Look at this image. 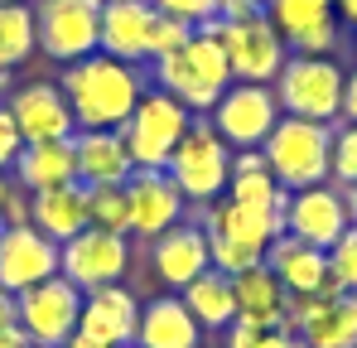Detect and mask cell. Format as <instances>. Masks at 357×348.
<instances>
[{"label":"cell","mask_w":357,"mask_h":348,"mask_svg":"<svg viewBox=\"0 0 357 348\" xmlns=\"http://www.w3.org/2000/svg\"><path fill=\"white\" fill-rule=\"evenodd\" d=\"M343 82H348V73L333 58L295 54V58H285V68H280V78L271 87H275V102H280L285 116L333 126V121H343Z\"/></svg>","instance_id":"52a82bcc"},{"label":"cell","mask_w":357,"mask_h":348,"mask_svg":"<svg viewBox=\"0 0 357 348\" xmlns=\"http://www.w3.org/2000/svg\"><path fill=\"white\" fill-rule=\"evenodd\" d=\"M343 121H357V73H348L343 82Z\"/></svg>","instance_id":"f35d334b"},{"label":"cell","mask_w":357,"mask_h":348,"mask_svg":"<svg viewBox=\"0 0 357 348\" xmlns=\"http://www.w3.org/2000/svg\"><path fill=\"white\" fill-rule=\"evenodd\" d=\"M155 82H160V92L178 97L193 116L213 112L218 97L232 87V68H227V54H222L218 34L203 24V29H193L178 44L174 54L155 58Z\"/></svg>","instance_id":"7a4b0ae2"},{"label":"cell","mask_w":357,"mask_h":348,"mask_svg":"<svg viewBox=\"0 0 357 348\" xmlns=\"http://www.w3.org/2000/svg\"><path fill=\"white\" fill-rule=\"evenodd\" d=\"M328 184H338V189H357V121H333Z\"/></svg>","instance_id":"4dcf8cb0"},{"label":"cell","mask_w":357,"mask_h":348,"mask_svg":"<svg viewBox=\"0 0 357 348\" xmlns=\"http://www.w3.org/2000/svg\"><path fill=\"white\" fill-rule=\"evenodd\" d=\"M0 348H29L24 329H20V324H15V329H5V334H0Z\"/></svg>","instance_id":"60d3db41"},{"label":"cell","mask_w":357,"mask_h":348,"mask_svg":"<svg viewBox=\"0 0 357 348\" xmlns=\"http://www.w3.org/2000/svg\"><path fill=\"white\" fill-rule=\"evenodd\" d=\"M15 324H20V319H15V295H10V290H0V334H5V329H15Z\"/></svg>","instance_id":"ab89813d"},{"label":"cell","mask_w":357,"mask_h":348,"mask_svg":"<svg viewBox=\"0 0 357 348\" xmlns=\"http://www.w3.org/2000/svg\"><path fill=\"white\" fill-rule=\"evenodd\" d=\"M266 266L275 271V281L285 286V295H338L333 276H328V252L299 242L290 232H280L266 247Z\"/></svg>","instance_id":"ffe728a7"},{"label":"cell","mask_w":357,"mask_h":348,"mask_svg":"<svg viewBox=\"0 0 357 348\" xmlns=\"http://www.w3.org/2000/svg\"><path fill=\"white\" fill-rule=\"evenodd\" d=\"M29 223L44 232V237H54V242H68V237H77V232L87 228V184H59V189H44V194H34V208H29Z\"/></svg>","instance_id":"4316f807"},{"label":"cell","mask_w":357,"mask_h":348,"mask_svg":"<svg viewBox=\"0 0 357 348\" xmlns=\"http://www.w3.org/2000/svg\"><path fill=\"white\" fill-rule=\"evenodd\" d=\"M251 15H266V0H222L218 5V20H227V24L251 20Z\"/></svg>","instance_id":"8d00e7d4"},{"label":"cell","mask_w":357,"mask_h":348,"mask_svg":"<svg viewBox=\"0 0 357 348\" xmlns=\"http://www.w3.org/2000/svg\"><path fill=\"white\" fill-rule=\"evenodd\" d=\"M130 348H135V344H130Z\"/></svg>","instance_id":"c3c4849f"},{"label":"cell","mask_w":357,"mask_h":348,"mask_svg":"<svg viewBox=\"0 0 357 348\" xmlns=\"http://www.w3.org/2000/svg\"><path fill=\"white\" fill-rule=\"evenodd\" d=\"M49 276H59V242L54 237H44L34 223L0 228V290L20 295Z\"/></svg>","instance_id":"2e32d148"},{"label":"cell","mask_w":357,"mask_h":348,"mask_svg":"<svg viewBox=\"0 0 357 348\" xmlns=\"http://www.w3.org/2000/svg\"><path fill=\"white\" fill-rule=\"evenodd\" d=\"M348 194V218H353V228H357V189H343Z\"/></svg>","instance_id":"7bdbcfd3"},{"label":"cell","mask_w":357,"mask_h":348,"mask_svg":"<svg viewBox=\"0 0 357 348\" xmlns=\"http://www.w3.org/2000/svg\"><path fill=\"white\" fill-rule=\"evenodd\" d=\"M198 344H203V324L188 314V305L178 295H160V300L140 305L135 348H198Z\"/></svg>","instance_id":"cb8c5ba5"},{"label":"cell","mask_w":357,"mask_h":348,"mask_svg":"<svg viewBox=\"0 0 357 348\" xmlns=\"http://www.w3.org/2000/svg\"><path fill=\"white\" fill-rule=\"evenodd\" d=\"M29 348H34V344H29Z\"/></svg>","instance_id":"681fc988"},{"label":"cell","mask_w":357,"mask_h":348,"mask_svg":"<svg viewBox=\"0 0 357 348\" xmlns=\"http://www.w3.org/2000/svg\"><path fill=\"white\" fill-rule=\"evenodd\" d=\"M130 266V242L126 232H102V228H82L77 237H68L59 247V276H68L82 290H102L116 286Z\"/></svg>","instance_id":"4fadbf2b"},{"label":"cell","mask_w":357,"mask_h":348,"mask_svg":"<svg viewBox=\"0 0 357 348\" xmlns=\"http://www.w3.org/2000/svg\"><path fill=\"white\" fill-rule=\"evenodd\" d=\"M328 150H333V126L328 121H304V116H280L275 131L261 145L266 165L280 179L285 194L324 184L328 179Z\"/></svg>","instance_id":"3957f363"},{"label":"cell","mask_w":357,"mask_h":348,"mask_svg":"<svg viewBox=\"0 0 357 348\" xmlns=\"http://www.w3.org/2000/svg\"><path fill=\"white\" fill-rule=\"evenodd\" d=\"M261 348H309L299 334H290V329H271L266 339H261Z\"/></svg>","instance_id":"74e56055"},{"label":"cell","mask_w":357,"mask_h":348,"mask_svg":"<svg viewBox=\"0 0 357 348\" xmlns=\"http://www.w3.org/2000/svg\"><path fill=\"white\" fill-rule=\"evenodd\" d=\"M285 329L309 348H357V295H285Z\"/></svg>","instance_id":"7c38bea8"},{"label":"cell","mask_w":357,"mask_h":348,"mask_svg":"<svg viewBox=\"0 0 357 348\" xmlns=\"http://www.w3.org/2000/svg\"><path fill=\"white\" fill-rule=\"evenodd\" d=\"M34 29L39 49L68 68L102 49V0H39Z\"/></svg>","instance_id":"30bf717a"},{"label":"cell","mask_w":357,"mask_h":348,"mask_svg":"<svg viewBox=\"0 0 357 348\" xmlns=\"http://www.w3.org/2000/svg\"><path fill=\"white\" fill-rule=\"evenodd\" d=\"M155 20H160V10L150 0H102V54L121 58V63L150 58Z\"/></svg>","instance_id":"7402d4cb"},{"label":"cell","mask_w":357,"mask_h":348,"mask_svg":"<svg viewBox=\"0 0 357 348\" xmlns=\"http://www.w3.org/2000/svg\"><path fill=\"white\" fill-rule=\"evenodd\" d=\"M29 208H34V194L24 184H10L5 189V203H0V228H24L29 223Z\"/></svg>","instance_id":"e575fe53"},{"label":"cell","mask_w":357,"mask_h":348,"mask_svg":"<svg viewBox=\"0 0 357 348\" xmlns=\"http://www.w3.org/2000/svg\"><path fill=\"white\" fill-rule=\"evenodd\" d=\"M203 232H208L213 266L227 271V276H237L246 266H261L266 261V247L285 228L271 223V218H261V213H251V208H241V203H232L222 194V198L203 203Z\"/></svg>","instance_id":"277c9868"},{"label":"cell","mask_w":357,"mask_h":348,"mask_svg":"<svg viewBox=\"0 0 357 348\" xmlns=\"http://www.w3.org/2000/svg\"><path fill=\"white\" fill-rule=\"evenodd\" d=\"M178 300L188 305V314L203 324V329H227L237 319V295H232V276L208 266L203 276H193L188 286L178 290Z\"/></svg>","instance_id":"83f0119b"},{"label":"cell","mask_w":357,"mask_h":348,"mask_svg":"<svg viewBox=\"0 0 357 348\" xmlns=\"http://www.w3.org/2000/svg\"><path fill=\"white\" fill-rule=\"evenodd\" d=\"M188 126H193V112L178 97L160 92V87L145 92L135 102L130 121L121 126V140L130 150V165L135 170H169V155L178 150V140L188 136Z\"/></svg>","instance_id":"8992f818"},{"label":"cell","mask_w":357,"mask_h":348,"mask_svg":"<svg viewBox=\"0 0 357 348\" xmlns=\"http://www.w3.org/2000/svg\"><path fill=\"white\" fill-rule=\"evenodd\" d=\"M227 54V68H232V82H275L280 68H285V39L280 29L271 24V15H251V20H213L208 24Z\"/></svg>","instance_id":"9c48e42d"},{"label":"cell","mask_w":357,"mask_h":348,"mask_svg":"<svg viewBox=\"0 0 357 348\" xmlns=\"http://www.w3.org/2000/svg\"><path fill=\"white\" fill-rule=\"evenodd\" d=\"M63 348H102V344H92V339H82V334H73V339H68Z\"/></svg>","instance_id":"ee69618b"},{"label":"cell","mask_w":357,"mask_h":348,"mask_svg":"<svg viewBox=\"0 0 357 348\" xmlns=\"http://www.w3.org/2000/svg\"><path fill=\"white\" fill-rule=\"evenodd\" d=\"M328 276H333L338 290H353L357 295V228H348L328 247Z\"/></svg>","instance_id":"1f68e13d"},{"label":"cell","mask_w":357,"mask_h":348,"mask_svg":"<svg viewBox=\"0 0 357 348\" xmlns=\"http://www.w3.org/2000/svg\"><path fill=\"white\" fill-rule=\"evenodd\" d=\"M280 116L285 112H280L271 82H232V87L218 97V107H213L208 121H213V131H218L232 150H261Z\"/></svg>","instance_id":"8fae6325"},{"label":"cell","mask_w":357,"mask_h":348,"mask_svg":"<svg viewBox=\"0 0 357 348\" xmlns=\"http://www.w3.org/2000/svg\"><path fill=\"white\" fill-rule=\"evenodd\" d=\"M0 92H5V73H0Z\"/></svg>","instance_id":"bcb514c9"},{"label":"cell","mask_w":357,"mask_h":348,"mask_svg":"<svg viewBox=\"0 0 357 348\" xmlns=\"http://www.w3.org/2000/svg\"><path fill=\"white\" fill-rule=\"evenodd\" d=\"M333 10H338L348 24H357V0H333Z\"/></svg>","instance_id":"b9f144b4"},{"label":"cell","mask_w":357,"mask_h":348,"mask_svg":"<svg viewBox=\"0 0 357 348\" xmlns=\"http://www.w3.org/2000/svg\"><path fill=\"white\" fill-rule=\"evenodd\" d=\"M126 203H130V232L145 242L183 223V213H188V198L178 194V184L165 170H135L126 179Z\"/></svg>","instance_id":"e0dca14e"},{"label":"cell","mask_w":357,"mask_h":348,"mask_svg":"<svg viewBox=\"0 0 357 348\" xmlns=\"http://www.w3.org/2000/svg\"><path fill=\"white\" fill-rule=\"evenodd\" d=\"M73 179H77V150H73V140H34L15 160V184H24L29 194L59 189V184H73Z\"/></svg>","instance_id":"484cf974"},{"label":"cell","mask_w":357,"mask_h":348,"mask_svg":"<svg viewBox=\"0 0 357 348\" xmlns=\"http://www.w3.org/2000/svg\"><path fill=\"white\" fill-rule=\"evenodd\" d=\"M5 189H10V179H5V174H0V203H5Z\"/></svg>","instance_id":"f6af8a7d"},{"label":"cell","mask_w":357,"mask_h":348,"mask_svg":"<svg viewBox=\"0 0 357 348\" xmlns=\"http://www.w3.org/2000/svg\"><path fill=\"white\" fill-rule=\"evenodd\" d=\"M160 15H169V20H183V24H193V29H203V24H213L218 20V5L222 0H150Z\"/></svg>","instance_id":"d6a6232c"},{"label":"cell","mask_w":357,"mask_h":348,"mask_svg":"<svg viewBox=\"0 0 357 348\" xmlns=\"http://www.w3.org/2000/svg\"><path fill=\"white\" fill-rule=\"evenodd\" d=\"M353 228V218H348V194L338 189V184H309V189H295L290 194V203H285V232L299 237V242H309V247H333L343 232Z\"/></svg>","instance_id":"5bb4252c"},{"label":"cell","mask_w":357,"mask_h":348,"mask_svg":"<svg viewBox=\"0 0 357 348\" xmlns=\"http://www.w3.org/2000/svg\"><path fill=\"white\" fill-rule=\"evenodd\" d=\"M266 15L280 29L285 49H295V54L333 58V49L343 44L338 39V10H333V0H266Z\"/></svg>","instance_id":"9a60e30c"},{"label":"cell","mask_w":357,"mask_h":348,"mask_svg":"<svg viewBox=\"0 0 357 348\" xmlns=\"http://www.w3.org/2000/svg\"><path fill=\"white\" fill-rule=\"evenodd\" d=\"M150 266H155V276L169 290H183L193 276H203V271L213 266L203 223H174L169 232H160V237L150 242Z\"/></svg>","instance_id":"44dd1931"},{"label":"cell","mask_w":357,"mask_h":348,"mask_svg":"<svg viewBox=\"0 0 357 348\" xmlns=\"http://www.w3.org/2000/svg\"><path fill=\"white\" fill-rule=\"evenodd\" d=\"M77 314H82V290L68 276H49L15 295V319L34 348H63L77 334Z\"/></svg>","instance_id":"ba28073f"},{"label":"cell","mask_w":357,"mask_h":348,"mask_svg":"<svg viewBox=\"0 0 357 348\" xmlns=\"http://www.w3.org/2000/svg\"><path fill=\"white\" fill-rule=\"evenodd\" d=\"M140 329V300L121 286H102L82 295V314H77V334L102 348H130Z\"/></svg>","instance_id":"ac0fdd59"},{"label":"cell","mask_w":357,"mask_h":348,"mask_svg":"<svg viewBox=\"0 0 357 348\" xmlns=\"http://www.w3.org/2000/svg\"><path fill=\"white\" fill-rule=\"evenodd\" d=\"M73 150H77V184H87V189L126 184L135 174L121 131H77L73 136Z\"/></svg>","instance_id":"603a6c76"},{"label":"cell","mask_w":357,"mask_h":348,"mask_svg":"<svg viewBox=\"0 0 357 348\" xmlns=\"http://www.w3.org/2000/svg\"><path fill=\"white\" fill-rule=\"evenodd\" d=\"M232 295H237V319L246 324H266V329H285V286L275 281V271L246 266L232 276Z\"/></svg>","instance_id":"d4e9b609"},{"label":"cell","mask_w":357,"mask_h":348,"mask_svg":"<svg viewBox=\"0 0 357 348\" xmlns=\"http://www.w3.org/2000/svg\"><path fill=\"white\" fill-rule=\"evenodd\" d=\"M188 34H193V24L160 15V20H155V29H150V63H155V58H165V54H174L178 44L188 39Z\"/></svg>","instance_id":"836d02e7"},{"label":"cell","mask_w":357,"mask_h":348,"mask_svg":"<svg viewBox=\"0 0 357 348\" xmlns=\"http://www.w3.org/2000/svg\"><path fill=\"white\" fill-rule=\"evenodd\" d=\"M59 87L68 97V107H73L77 131H121L130 121V112H135V102L145 97L140 68L102 54V49L68 63Z\"/></svg>","instance_id":"6da1fadb"},{"label":"cell","mask_w":357,"mask_h":348,"mask_svg":"<svg viewBox=\"0 0 357 348\" xmlns=\"http://www.w3.org/2000/svg\"><path fill=\"white\" fill-rule=\"evenodd\" d=\"M39 49V29H34V10L24 5H0V73H10L15 63Z\"/></svg>","instance_id":"f1b7e54d"},{"label":"cell","mask_w":357,"mask_h":348,"mask_svg":"<svg viewBox=\"0 0 357 348\" xmlns=\"http://www.w3.org/2000/svg\"><path fill=\"white\" fill-rule=\"evenodd\" d=\"M169 179L178 184V194L188 203H213L227 194V179H232V145L213 131L208 116H193L188 136L178 140V150L169 155Z\"/></svg>","instance_id":"5b68a950"},{"label":"cell","mask_w":357,"mask_h":348,"mask_svg":"<svg viewBox=\"0 0 357 348\" xmlns=\"http://www.w3.org/2000/svg\"><path fill=\"white\" fill-rule=\"evenodd\" d=\"M20 150H24V136H20L10 107H0V170H10V165L20 160Z\"/></svg>","instance_id":"d590c367"},{"label":"cell","mask_w":357,"mask_h":348,"mask_svg":"<svg viewBox=\"0 0 357 348\" xmlns=\"http://www.w3.org/2000/svg\"><path fill=\"white\" fill-rule=\"evenodd\" d=\"M87 228L130 232V203H126V184H102V189H87Z\"/></svg>","instance_id":"f546056e"},{"label":"cell","mask_w":357,"mask_h":348,"mask_svg":"<svg viewBox=\"0 0 357 348\" xmlns=\"http://www.w3.org/2000/svg\"><path fill=\"white\" fill-rule=\"evenodd\" d=\"M0 5H20V0H0Z\"/></svg>","instance_id":"7dc6e473"},{"label":"cell","mask_w":357,"mask_h":348,"mask_svg":"<svg viewBox=\"0 0 357 348\" xmlns=\"http://www.w3.org/2000/svg\"><path fill=\"white\" fill-rule=\"evenodd\" d=\"M10 116L24 136V145L34 140H73L77 136V121H73V107L63 97L59 82H29L10 97Z\"/></svg>","instance_id":"d6986e66"}]
</instances>
